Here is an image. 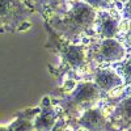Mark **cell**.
<instances>
[{
	"instance_id": "obj_4",
	"label": "cell",
	"mask_w": 131,
	"mask_h": 131,
	"mask_svg": "<svg viewBox=\"0 0 131 131\" xmlns=\"http://www.w3.org/2000/svg\"><path fill=\"white\" fill-rule=\"evenodd\" d=\"M93 58L98 63L119 62L125 58V47L115 39H104L93 52Z\"/></svg>"
},
{
	"instance_id": "obj_6",
	"label": "cell",
	"mask_w": 131,
	"mask_h": 131,
	"mask_svg": "<svg viewBox=\"0 0 131 131\" xmlns=\"http://www.w3.org/2000/svg\"><path fill=\"white\" fill-rule=\"evenodd\" d=\"M98 21H97V30L100 37L104 39H112L117 36V33L119 30V21L118 18L113 17L112 15H109L106 12L98 13L97 15Z\"/></svg>"
},
{
	"instance_id": "obj_20",
	"label": "cell",
	"mask_w": 131,
	"mask_h": 131,
	"mask_svg": "<svg viewBox=\"0 0 131 131\" xmlns=\"http://www.w3.org/2000/svg\"><path fill=\"white\" fill-rule=\"evenodd\" d=\"M118 2H127V0H118Z\"/></svg>"
},
{
	"instance_id": "obj_1",
	"label": "cell",
	"mask_w": 131,
	"mask_h": 131,
	"mask_svg": "<svg viewBox=\"0 0 131 131\" xmlns=\"http://www.w3.org/2000/svg\"><path fill=\"white\" fill-rule=\"evenodd\" d=\"M68 10L52 17L50 24L58 34L67 41L76 42L96 23V10L81 0H70Z\"/></svg>"
},
{
	"instance_id": "obj_16",
	"label": "cell",
	"mask_w": 131,
	"mask_h": 131,
	"mask_svg": "<svg viewBox=\"0 0 131 131\" xmlns=\"http://www.w3.org/2000/svg\"><path fill=\"white\" fill-rule=\"evenodd\" d=\"M123 17L126 20H131V0H128L123 9Z\"/></svg>"
},
{
	"instance_id": "obj_17",
	"label": "cell",
	"mask_w": 131,
	"mask_h": 131,
	"mask_svg": "<svg viewBox=\"0 0 131 131\" xmlns=\"http://www.w3.org/2000/svg\"><path fill=\"white\" fill-rule=\"evenodd\" d=\"M127 41L131 45V21H130V25H128V33H127Z\"/></svg>"
},
{
	"instance_id": "obj_10",
	"label": "cell",
	"mask_w": 131,
	"mask_h": 131,
	"mask_svg": "<svg viewBox=\"0 0 131 131\" xmlns=\"http://www.w3.org/2000/svg\"><path fill=\"white\" fill-rule=\"evenodd\" d=\"M112 119L113 122H117L121 127L131 125V96L118 104V106L112 114Z\"/></svg>"
},
{
	"instance_id": "obj_12",
	"label": "cell",
	"mask_w": 131,
	"mask_h": 131,
	"mask_svg": "<svg viewBox=\"0 0 131 131\" xmlns=\"http://www.w3.org/2000/svg\"><path fill=\"white\" fill-rule=\"evenodd\" d=\"M118 75L122 81H125V84L131 85V58H128L123 64L118 67Z\"/></svg>"
},
{
	"instance_id": "obj_13",
	"label": "cell",
	"mask_w": 131,
	"mask_h": 131,
	"mask_svg": "<svg viewBox=\"0 0 131 131\" xmlns=\"http://www.w3.org/2000/svg\"><path fill=\"white\" fill-rule=\"evenodd\" d=\"M85 4H88L89 7H92L93 9L97 8V9H105V8H109L112 4V0H81Z\"/></svg>"
},
{
	"instance_id": "obj_11",
	"label": "cell",
	"mask_w": 131,
	"mask_h": 131,
	"mask_svg": "<svg viewBox=\"0 0 131 131\" xmlns=\"http://www.w3.org/2000/svg\"><path fill=\"white\" fill-rule=\"evenodd\" d=\"M8 131H36L34 130V125L31 121L25 118L18 117L15 122H12L8 127Z\"/></svg>"
},
{
	"instance_id": "obj_18",
	"label": "cell",
	"mask_w": 131,
	"mask_h": 131,
	"mask_svg": "<svg viewBox=\"0 0 131 131\" xmlns=\"http://www.w3.org/2000/svg\"><path fill=\"white\" fill-rule=\"evenodd\" d=\"M60 2H62V0H49V4L52 5V7H55V5H58Z\"/></svg>"
},
{
	"instance_id": "obj_2",
	"label": "cell",
	"mask_w": 131,
	"mask_h": 131,
	"mask_svg": "<svg viewBox=\"0 0 131 131\" xmlns=\"http://www.w3.org/2000/svg\"><path fill=\"white\" fill-rule=\"evenodd\" d=\"M31 16L21 0H0V30H17Z\"/></svg>"
},
{
	"instance_id": "obj_7",
	"label": "cell",
	"mask_w": 131,
	"mask_h": 131,
	"mask_svg": "<svg viewBox=\"0 0 131 131\" xmlns=\"http://www.w3.org/2000/svg\"><path fill=\"white\" fill-rule=\"evenodd\" d=\"M123 81L119 78V75L114 72L113 70L104 68V70H98L94 73V84L98 86L100 91L109 92L117 86H119Z\"/></svg>"
},
{
	"instance_id": "obj_3",
	"label": "cell",
	"mask_w": 131,
	"mask_h": 131,
	"mask_svg": "<svg viewBox=\"0 0 131 131\" xmlns=\"http://www.w3.org/2000/svg\"><path fill=\"white\" fill-rule=\"evenodd\" d=\"M100 89L94 83H83L79 84L72 94L67 98V107L73 112L78 110H88L100 100Z\"/></svg>"
},
{
	"instance_id": "obj_15",
	"label": "cell",
	"mask_w": 131,
	"mask_h": 131,
	"mask_svg": "<svg viewBox=\"0 0 131 131\" xmlns=\"http://www.w3.org/2000/svg\"><path fill=\"white\" fill-rule=\"evenodd\" d=\"M50 131H67V126H66L64 121H57Z\"/></svg>"
},
{
	"instance_id": "obj_21",
	"label": "cell",
	"mask_w": 131,
	"mask_h": 131,
	"mask_svg": "<svg viewBox=\"0 0 131 131\" xmlns=\"http://www.w3.org/2000/svg\"><path fill=\"white\" fill-rule=\"evenodd\" d=\"M128 93H131V88H130V89H128Z\"/></svg>"
},
{
	"instance_id": "obj_8",
	"label": "cell",
	"mask_w": 131,
	"mask_h": 131,
	"mask_svg": "<svg viewBox=\"0 0 131 131\" xmlns=\"http://www.w3.org/2000/svg\"><path fill=\"white\" fill-rule=\"evenodd\" d=\"M62 58L72 68H80L85 63L84 49L76 45H63L62 46Z\"/></svg>"
},
{
	"instance_id": "obj_19",
	"label": "cell",
	"mask_w": 131,
	"mask_h": 131,
	"mask_svg": "<svg viewBox=\"0 0 131 131\" xmlns=\"http://www.w3.org/2000/svg\"><path fill=\"white\" fill-rule=\"evenodd\" d=\"M0 131H8L7 127H0Z\"/></svg>"
},
{
	"instance_id": "obj_5",
	"label": "cell",
	"mask_w": 131,
	"mask_h": 131,
	"mask_svg": "<svg viewBox=\"0 0 131 131\" xmlns=\"http://www.w3.org/2000/svg\"><path fill=\"white\" fill-rule=\"evenodd\" d=\"M78 123L79 126L84 127L88 131H110L112 130L104 114L98 109H93V107L84 112V114L80 117Z\"/></svg>"
},
{
	"instance_id": "obj_9",
	"label": "cell",
	"mask_w": 131,
	"mask_h": 131,
	"mask_svg": "<svg viewBox=\"0 0 131 131\" xmlns=\"http://www.w3.org/2000/svg\"><path fill=\"white\" fill-rule=\"evenodd\" d=\"M58 113L52 107H43L41 113L36 117L34 122V130L36 131H50L52 126L57 122Z\"/></svg>"
},
{
	"instance_id": "obj_14",
	"label": "cell",
	"mask_w": 131,
	"mask_h": 131,
	"mask_svg": "<svg viewBox=\"0 0 131 131\" xmlns=\"http://www.w3.org/2000/svg\"><path fill=\"white\" fill-rule=\"evenodd\" d=\"M26 2L30 4V5H33L36 9H38V10H43L46 8V5H47V3H49V0H26Z\"/></svg>"
}]
</instances>
